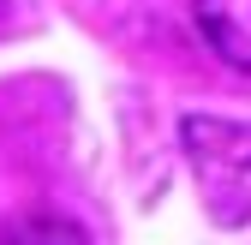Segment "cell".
I'll return each instance as SVG.
<instances>
[{
	"instance_id": "1",
	"label": "cell",
	"mask_w": 251,
	"mask_h": 245,
	"mask_svg": "<svg viewBox=\"0 0 251 245\" xmlns=\"http://www.w3.org/2000/svg\"><path fill=\"white\" fill-rule=\"evenodd\" d=\"M192 18H198V36L209 42V54L251 72V0H192Z\"/></svg>"
},
{
	"instance_id": "2",
	"label": "cell",
	"mask_w": 251,
	"mask_h": 245,
	"mask_svg": "<svg viewBox=\"0 0 251 245\" xmlns=\"http://www.w3.org/2000/svg\"><path fill=\"white\" fill-rule=\"evenodd\" d=\"M0 245H90L66 216H18L0 227Z\"/></svg>"
}]
</instances>
